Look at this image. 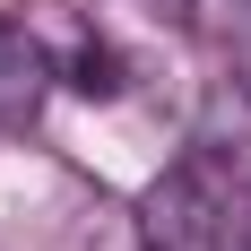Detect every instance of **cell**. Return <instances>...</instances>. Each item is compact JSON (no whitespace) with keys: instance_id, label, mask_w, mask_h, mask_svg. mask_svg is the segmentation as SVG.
I'll return each mask as SVG.
<instances>
[{"instance_id":"cell-2","label":"cell","mask_w":251,"mask_h":251,"mask_svg":"<svg viewBox=\"0 0 251 251\" xmlns=\"http://www.w3.org/2000/svg\"><path fill=\"white\" fill-rule=\"evenodd\" d=\"M70 87H78V96H122V61H113V52H78V78H70Z\"/></svg>"},{"instance_id":"cell-1","label":"cell","mask_w":251,"mask_h":251,"mask_svg":"<svg viewBox=\"0 0 251 251\" xmlns=\"http://www.w3.org/2000/svg\"><path fill=\"white\" fill-rule=\"evenodd\" d=\"M44 96H52V52L35 44L26 26L0 18V130L35 122V113H44Z\"/></svg>"}]
</instances>
